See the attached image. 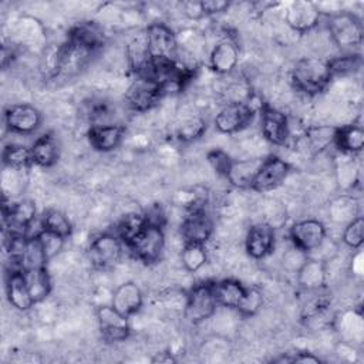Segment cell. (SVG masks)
I'll return each instance as SVG.
<instances>
[{"instance_id": "74e56055", "label": "cell", "mask_w": 364, "mask_h": 364, "mask_svg": "<svg viewBox=\"0 0 364 364\" xmlns=\"http://www.w3.org/2000/svg\"><path fill=\"white\" fill-rule=\"evenodd\" d=\"M262 306H263L262 291L256 287H246L245 294L236 307V311L242 317H252L262 309Z\"/></svg>"}, {"instance_id": "52a82bcc", "label": "cell", "mask_w": 364, "mask_h": 364, "mask_svg": "<svg viewBox=\"0 0 364 364\" xmlns=\"http://www.w3.org/2000/svg\"><path fill=\"white\" fill-rule=\"evenodd\" d=\"M124 242L115 233H101L88 246V259L97 269H109L122 257Z\"/></svg>"}, {"instance_id": "8d00e7d4", "label": "cell", "mask_w": 364, "mask_h": 364, "mask_svg": "<svg viewBox=\"0 0 364 364\" xmlns=\"http://www.w3.org/2000/svg\"><path fill=\"white\" fill-rule=\"evenodd\" d=\"M36 237L41 246V250L48 260L54 259L64 247V243H65V237L60 236V235H55L53 232H48V230H44V229H40L37 233H36Z\"/></svg>"}, {"instance_id": "1f68e13d", "label": "cell", "mask_w": 364, "mask_h": 364, "mask_svg": "<svg viewBox=\"0 0 364 364\" xmlns=\"http://www.w3.org/2000/svg\"><path fill=\"white\" fill-rule=\"evenodd\" d=\"M334 131H336V127H326V125L309 128L303 136L306 142V148L313 154L321 152L330 144H333Z\"/></svg>"}, {"instance_id": "9a60e30c", "label": "cell", "mask_w": 364, "mask_h": 364, "mask_svg": "<svg viewBox=\"0 0 364 364\" xmlns=\"http://www.w3.org/2000/svg\"><path fill=\"white\" fill-rule=\"evenodd\" d=\"M260 131L262 136L277 146H283L290 138L289 118L277 108L263 105L260 111Z\"/></svg>"}, {"instance_id": "e0dca14e", "label": "cell", "mask_w": 364, "mask_h": 364, "mask_svg": "<svg viewBox=\"0 0 364 364\" xmlns=\"http://www.w3.org/2000/svg\"><path fill=\"white\" fill-rule=\"evenodd\" d=\"M124 136L125 128L121 124H95L87 132L90 145L100 152L114 151L121 145Z\"/></svg>"}, {"instance_id": "836d02e7", "label": "cell", "mask_w": 364, "mask_h": 364, "mask_svg": "<svg viewBox=\"0 0 364 364\" xmlns=\"http://www.w3.org/2000/svg\"><path fill=\"white\" fill-rule=\"evenodd\" d=\"M206 131V121L199 115L183 118L175 128V135L181 142H192Z\"/></svg>"}, {"instance_id": "6da1fadb", "label": "cell", "mask_w": 364, "mask_h": 364, "mask_svg": "<svg viewBox=\"0 0 364 364\" xmlns=\"http://www.w3.org/2000/svg\"><path fill=\"white\" fill-rule=\"evenodd\" d=\"M331 78L328 60L314 55L299 58L290 71L293 87L307 95H316L324 91Z\"/></svg>"}, {"instance_id": "d6986e66", "label": "cell", "mask_w": 364, "mask_h": 364, "mask_svg": "<svg viewBox=\"0 0 364 364\" xmlns=\"http://www.w3.org/2000/svg\"><path fill=\"white\" fill-rule=\"evenodd\" d=\"M144 296L135 282H124L111 294V304L125 317L134 316L142 307Z\"/></svg>"}, {"instance_id": "277c9868", "label": "cell", "mask_w": 364, "mask_h": 364, "mask_svg": "<svg viewBox=\"0 0 364 364\" xmlns=\"http://www.w3.org/2000/svg\"><path fill=\"white\" fill-rule=\"evenodd\" d=\"M125 246L135 259L145 264H154L164 253L165 233L162 228L146 223Z\"/></svg>"}, {"instance_id": "484cf974", "label": "cell", "mask_w": 364, "mask_h": 364, "mask_svg": "<svg viewBox=\"0 0 364 364\" xmlns=\"http://www.w3.org/2000/svg\"><path fill=\"white\" fill-rule=\"evenodd\" d=\"M33 162L41 168H51L60 158V145L53 132H44L30 146Z\"/></svg>"}, {"instance_id": "7a4b0ae2", "label": "cell", "mask_w": 364, "mask_h": 364, "mask_svg": "<svg viewBox=\"0 0 364 364\" xmlns=\"http://www.w3.org/2000/svg\"><path fill=\"white\" fill-rule=\"evenodd\" d=\"M328 34L340 50H353L363 40L361 20L350 11H337L328 16Z\"/></svg>"}, {"instance_id": "8fae6325", "label": "cell", "mask_w": 364, "mask_h": 364, "mask_svg": "<svg viewBox=\"0 0 364 364\" xmlns=\"http://www.w3.org/2000/svg\"><path fill=\"white\" fill-rule=\"evenodd\" d=\"M98 330L107 343L124 341L131 334L129 318L112 307V304H102L97 309Z\"/></svg>"}, {"instance_id": "3957f363", "label": "cell", "mask_w": 364, "mask_h": 364, "mask_svg": "<svg viewBox=\"0 0 364 364\" xmlns=\"http://www.w3.org/2000/svg\"><path fill=\"white\" fill-rule=\"evenodd\" d=\"M216 307L218 303L213 294L212 282H203L195 284L186 293L182 313L188 323L200 324L216 313Z\"/></svg>"}, {"instance_id": "d590c367", "label": "cell", "mask_w": 364, "mask_h": 364, "mask_svg": "<svg viewBox=\"0 0 364 364\" xmlns=\"http://www.w3.org/2000/svg\"><path fill=\"white\" fill-rule=\"evenodd\" d=\"M343 243L350 249H360L364 242V219L363 216H357L348 223L344 225L343 233H341Z\"/></svg>"}, {"instance_id": "ee69618b", "label": "cell", "mask_w": 364, "mask_h": 364, "mask_svg": "<svg viewBox=\"0 0 364 364\" xmlns=\"http://www.w3.org/2000/svg\"><path fill=\"white\" fill-rule=\"evenodd\" d=\"M181 9H182V13L189 20H199V18L205 17L200 1H185L181 4Z\"/></svg>"}, {"instance_id": "5b68a950", "label": "cell", "mask_w": 364, "mask_h": 364, "mask_svg": "<svg viewBox=\"0 0 364 364\" xmlns=\"http://www.w3.org/2000/svg\"><path fill=\"white\" fill-rule=\"evenodd\" d=\"M145 36L152 61H176L179 43L169 26L161 21H154L146 26Z\"/></svg>"}, {"instance_id": "8992f818", "label": "cell", "mask_w": 364, "mask_h": 364, "mask_svg": "<svg viewBox=\"0 0 364 364\" xmlns=\"http://www.w3.org/2000/svg\"><path fill=\"white\" fill-rule=\"evenodd\" d=\"M165 88L149 77H135L125 92L127 105L136 112H145L154 108L164 97Z\"/></svg>"}, {"instance_id": "e575fe53", "label": "cell", "mask_w": 364, "mask_h": 364, "mask_svg": "<svg viewBox=\"0 0 364 364\" xmlns=\"http://www.w3.org/2000/svg\"><path fill=\"white\" fill-rule=\"evenodd\" d=\"M145 225H146V222H145L144 213L131 212V213H127L118 222L114 233L124 242V245H127Z\"/></svg>"}, {"instance_id": "9c48e42d", "label": "cell", "mask_w": 364, "mask_h": 364, "mask_svg": "<svg viewBox=\"0 0 364 364\" xmlns=\"http://www.w3.org/2000/svg\"><path fill=\"white\" fill-rule=\"evenodd\" d=\"M253 108L245 101H229L215 115L213 124L220 134H236L245 129L253 118Z\"/></svg>"}, {"instance_id": "ba28073f", "label": "cell", "mask_w": 364, "mask_h": 364, "mask_svg": "<svg viewBox=\"0 0 364 364\" xmlns=\"http://www.w3.org/2000/svg\"><path fill=\"white\" fill-rule=\"evenodd\" d=\"M283 18L289 28L299 34H306L318 26L321 13L317 7V3L294 0L284 6Z\"/></svg>"}, {"instance_id": "d6a6232c", "label": "cell", "mask_w": 364, "mask_h": 364, "mask_svg": "<svg viewBox=\"0 0 364 364\" xmlns=\"http://www.w3.org/2000/svg\"><path fill=\"white\" fill-rule=\"evenodd\" d=\"M181 262L186 272L196 273L199 272L208 262V253L205 245L199 243H183L181 252Z\"/></svg>"}, {"instance_id": "603a6c76", "label": "cell", "mask_w": 364, "mask_h": 364, "mask_svg": "<svg viewBox=\"0 0 364 364\" xmlns=\"http://www.w3.org/2000/svg\"><path fill=\"white\" fill-rule=\"evenodd\" d=\"M125 58L128 67L135 75H141L146 71L151 64V55L148 50L145 30L135 34L125 46Z\"/></svg>"}, {"instance_id": "5bb4252c", "label": "cell", "mask_w": 364, "mask_h": 364, "mask_svg": "<svg viewBox=\"0 0 364 364\" xmlns=\"http://www.w3.org/2000/svg\"><path fill=\"white\" fill-rule=\"evenodd\" d=\"M41 112L31 104H13L4 111V124L13 134L28 135L41 125Z\"/></svg>"}, {"instance_id": "7c38bea8", "label": "cell", "mask_w": 364, "mask_h": 364, "mask_svg": "<svg viewBox=\"0 0 364 364\" xmlns=\"http://www.w3.org/2000/svg\"><path fill=\"white\" fill-rule=\"evenodd\" d=\"M290 173V165L280 156L270 155L263 159L253 183L250 186L255 192H270L279 188Z\"/></svg>"}, {"instance_id": "4dcf8cb0", "label": "cell", "mask_w": 364, "mask_h": 364, "mask_svg": "<svg viewBox=\"0 0 364 364\" xmlns=\"http://www.w3.org/2000/svg\"><path fill=\"white\" fill-rule=\"evenodd\" d=\"M41 229L60 235L63 237H68L73 233V225L65 213L58 209H47L41 215L40 220Z\"/></svg>"}, {"instance_id": "4fadbf2b", "label": "cell", "mask_w": 364, "mask_h": 364, "mask_svg": "<svg viewBox=\"0 0 364 364\" xmlns=\"http://www.w3.org/2000/svg\"><path fill=\"white\" fill-rule=\"evenodd\" d=\"M326 236V226L318 219H303L294 222L289 229V237L291 245H294L307 255L318 247Z\"/></svg>"}, {"instance_id": "ac0fdd59", "label": "cell", "mask_w": 364, "mask_h": 364, "mask_svg": "<svg viewBox=\"0 0 364 364\" xmlns=\"http://www.w3.org/2000/svg\"><path fill=\"white\" fill-rule=\"evenodd\" d=\"M296 282L303 291L324 289L327 282V262L309 256L296 272Z\"/></svg>"}, {"instance_id": "7402d4cb", "label": "cell", "mask_w": 364, "mask_h": 364, "mask_svg": "<svg viewBox=\"0 0 364 364\" xmlns=\"http://www.w3.org/2000/svg\"><path fill=\"white\" fill-rule=\"evenodd\" d=\"M67 38L92 53L100 50L105 43V34L102 28L94 21H80L78 24L73 26Z\"/></svg>"}, {"instance_id": "30bf717a", "label": "cell", "mask_w": 364, "mask_h": 364, "mask_svg": "<svg viewBox=\"0 0 364 364\" xmlns=\"http://www.w3.org/2000/svg\"><path fill=\"white\" fill-rule=\"evenodd\" d=\"M213 230V220L202 206L191 208L182 218L181 236L183 243L205 245L212 237Z\"/></svg>"}, {"instance_id": "cb8c5ba5", "label": "cell", "mask_w": 364, "mask_h": 364, "mask_svg": "<svg viewBox=\"0 0 364 364\" xmlns=\"http://www.w3.org/2000/svg\"><path fill=\"white\" fill-rule=\"evenodd\" d=\"M264 158H247V159H233L225 179L240 189H250L253 179L262 165Z\"/></svg>"}, {"instance_id": "7bdbcfd3", "label": "cell", "mask_w": 364, "mask_h": 364, "mask_svg": "<svg viewBox=\"0 0 364 364\" xmlns=\"http://www.w3.org/2000/svg\"><path fill=\"white\" fill-rule=\"evenodd\" d=\"M337 171H343L341 175H337V179H338L340 185H344V182H347L348 186L351 188L355 183L357 171H355L353 162H341V166Z\"/></svg>"}, {"instance_id": "f35d334b", "label": "cell", "mask_w": 364, "mask_h": 364, "mask_svg": "<svg viewBox=\"0 0 364 364\" xmlns=\"http://www.w3.org/2000/svg\"><path fill=\"white\" fill-rule=\"evenodd\" d=\"M331 77L334 75H347L353 74L361 65V58L358 54H346L328 60Z\"/></svg>"}, {"instance_id": "2e32d148", "label": "cell", "mask_w": 364, "mask_h": 364, "mask_svg": "<svg viewBox=\"0 0 364 364\" xmlns=\"http://www.w3.org/2000/svg\"><path fill=\"white\" fill-rule=\"evenodd\" d=\"M274 229L270 223L257 222L252 225L245 237L246 253L256 260L264 259L274 249Z\"/></svg>"}, {"instance_id": "44dd1931", "label": "cell", "mask_w": 364, "mask_h": 364, "mask_svg": "<svg viewBox=\"0 0 364 364\" xmlns=\"http://www.w3.org/2000/svg\"><path fill=\"white\" fill-rule=\"evenodd\" d=\"M239 63V48L230 38H223L213 46L209 54V65L218 74H230Z\"/></svg>"}, {"instance_id": "f1b7e54d", "label": "cell", "mask_w": 364, "mask_h": 364, "mask_svg": "<svg viewBox=\"0 0 364 364\" xmlns=\"http://www.w3.org/2000/svg\"><path fill=\"white\" fill-rule=\"evenodd\" d=\"M3 158V165L11 171H26L28 169L31 165H34L33 162V155H31V149L28 146L20 145V144H10L6 145L1 154Z\"/></svg>"}, {"instance_id": "ffe728a7", "label": "cell", "mask_w": 364, "mask_h": 364, "mask_svg": "<svg viewBox=\"0 0 364 364\" xmlns=\"http://www.w3.org/2000/svg\"><path fill=\"white\" fill-rule=\"evenodd\" d=\"M6 296H7L9 304L20 311H27L36 304L31 297L23 270L11 269V272L7 274Z\"/></svg>"}, {"instance_id": "60d3db41", "label": "cell", "mask_w": 364, "mask_h": 364, "mask_svg": "<svg viewBox=\"0 0 364 364\" xmlns=\"http://www.w3.org/2000/svg\"><path fill=\"white\" fill-rule=\"evenodd\" d=\"M309 257L307 253L291 245L284 253H283V267L290 270L291 273H296L299 267L304 263V260Z\"/></svg>"}, {"instance_id": "b9f144b4", "label": "cell", "mask_w": 364, "mask_h": 364, "mask_svg": "<svg viewBox=\"0 0 364 364\" xmlns=\"http://www.w3.org/2000/svg\"><path fill=\"white\" fill-rule=\"evenodd\" d=\"M200 4L205 17L223 13L230 7V3L226 0H200Z\"/></svg>"}, {"instance_id": "ab89813d", "label": "cell", "mask_w": 364, "mask_h": 364, "mask_svg": "<svg viewBox=\"0 0 364 364\" xmlns=\"http://www.w3.org/2000/svg\"><path fill=\"white\" fill-rule=\"evenodd\" d=\"M206 159L209 162V165L212 166V169L220 175V176H226L229 172V168L232 165V158L222 149H212L208 152Z\"/></svg>"}, {"instance_id": "f546056e", "label": "cell", "mask_w": 364, "mask_h": 364, "mask_svg": "<svg viewBox=\"0 0 364 364\" xmlns=\"http://www.w3.org/2000/svg\"><path fill=\"white\" fill-rule=\"evenodd\" d=\"M358 216V203L353 196L341 195L330 203V218L336 223H348Z\"/></svg>"}, {"instance_id": "d4e9b609", "label": "cell", "mask_w": 364, "mask_h": 364, "mask_svg": "<svg viewBox=\"0 0 364 364\" xmlns=\"http://www.w3.org/2000/svg\"><path fill=\"white\" fill-rule=\"evenodd\" d=\"M333 144L344 155H355L363 151L364 146V129L358 124H347L336 127Z\"/></svg>"}, {"instance_id": "4316f807", "label": "cell", "mask_w": 364, "mask_h": 364, "mask_svg": "<svg viewBox=\"0 0 364 364\" xmlns=\"http://www.w3.org/2000/svg\"><path fill=\"white\" fill-rule=\"evenodd\" d=\"M212 287H213V294L218 306L233 309V310H236L246 290V287L235 279H223L219 282H212Z\"/></svg>"}, {"instance_id": "f6af8a7d", "label": "cell", "mask_w": 364, "mask_h": 364, "mask_svg": "<svg viewBox=\"0 0 364 364\" xmlns=\"http://www.w3.org/2000/svg\"><path fill=\"white\" fill-rule=\"evenodd\" d=\"M277 361H289V363H313V364H317L320 363V358L317 355H314L313 353H309V351H300L297 354H294L293 357H283V358H279Z\"/></svg>"}, {"instance_id": "83f0119b", "label": "cell", "mask_w": 364, "mask_h": 364, "mask_svg": "<svg viewBox=\"0 0 364 364\" xmlns=\"http://www.w3.org/2000/svg\"><path fill=\"white\" fill-rule=\"evenodd\" d=\"M24 276L34 303L46 300L51 293V277L46 266L24 270Z\"/></svg>"}]
</instances>
